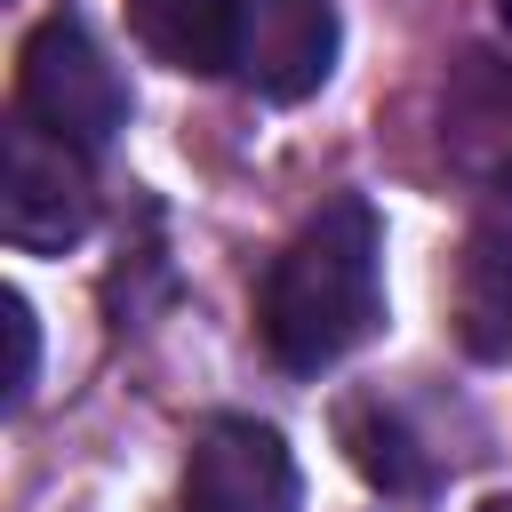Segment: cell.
<instances>
[{
  "label": "cell",
  "instance_id": "obj_1",
  "mask_svg": "<svg viewBox=\"0 0 512 512\" xmlns=\"http://www.w3.org/2000/svg\"><path fill=\"white\" fill-rule=\"evenodd\" d=\"M384 320V232L368 200H328L264 272L256 328L288 376H320Z\"/></svg>",
  "mask_w": 512,
  "mask_h": 512
},
{
  "label": "cell",
  "instance_id": "obj_2",
  "mask_svg": "<svg viewBox=\"0 0 512 512\" xmlns=\"http://www.w3.org/2000/svg\"><path fill=\"white\" fill-rule=\"evenodd\" d=\"M16 112L40 120L48 136L96 152L128 128V88L112 72V56L96 48V32L80 16H48L32 24L24 56H16Z\"/></svg>",
  "mask_w": 512,
  "mask_h": 512
},
{
  "label": "cell",
  "instance_id": "obj_3",
  "mask_svg": "<svg viewBox=\"0 0 512 512\" xmlns=\"http://www.w3.org/2000/svg\"><path fill=\"white\" fill-rule=\"evenodd\" d=\"M88 224H96V184H88L80 144H64V136H48L40 120L16 112L8 152H0V232H8V248L48 256V248H72Z\"/></svg>",
  "mask_w": 512,
  "mask_h": 512
},
{
  "label": "cell",
  "instance_id": "obj_4",
  "mask_svg": "<svg viewBox=\"0 0 512 512\" xmlns=\"http://www.w3.org/2000/svg\"><path fill=\"white\" fill-rule=\"evenodd\" d=\"M304 480L272 424L256 416H208L184 456V512H296Z\"/></svg>",
  "mask_w": 512,
  "mask_h": 512
},
{
  "label": "cell",
  "instance_id": "obj_5",
  "mask_svg": "<svg viewBox=\"0 0 512 512\" xmlns=\"http://www.w3.org/2000/svg\"><path fill=\"white\" fill-rule=\"evenodd\" d=\"M232 72L272 104H304L336 72V0H248Z\"/></svg>",
  "mask_w": 512,
  "mask_h": 512
},
{
  "label": "cell",
  "instance_id": "obj_6",
  "mask_svg": "<svg viewBox=\"0 0 512 512\" xmlns=\"http://www.w3.org/2000/svg\"><path fill=\"white\" fill-rule=\"evenodd\" d=\"M456 336H464V352H480V360H512V192L464 232Z\"/></svg>",
  "mask_w": 512,
  "mask_h": 512
},
{
  "label": "cell",
  "instance_id": "obj_7",
  "mask_svg": "<svg viewBox=\"0 0 512 512\" xmlns=\"http://www.w3.org/2000/svg\"><path fill=\"white\" fill-rule=\"evenodd\" d=\"M128 24H136V40H144L168 72L216 80V72L240 64L248 0H128Z\"/></svg>",
  "mask_w": 512,
  "mask_h": 512
},
{
  "label": "cell",
  "instance_id": "obj_8",
  "mask_svg": "<svg viewBox=\"0 0 512 512\" xmlns=\"http://www.w3.org/2000/svg\"><path fill=\"white\" fill-rule=\"evenodd\" d=\"M344 448L376 488H424V456L408 448V432L384 408H344Z\"/></svg>",
  "mask_w": 512,
  "mask_h": 512
},
{
  "label": "cell",
  "instance_id": "obj_9",
  "mask_svg": "<svg viewBox=\"0 0 512 512\" xmlns=\"http://www.w3.org/2000/svg\"><path fill=\"white\" fill-rule=\"evenodd\" d=\"M0 336H8V376L0 384H8V408H24L32 400V376H40V320H32V304L16 288L0 296Z\"/></svg>",
  "mask_w": 512,
  "mask_h": 512
},
{
  "label": "cell",
  "instance_id": "obj_10",
  "mask_svg": "<svg viewBox=\"0 0 512 512\" xmlns=\"http://www.w3.org/2000/svg\"><path fill=\"white\" fill-rule=\"evenodd\" d=\"M480 512H512V496H488V504H480Z\"/></svg>",
  "mask_w": 512,
  "mask_h": 512
},
{
  "label": "cell",
  "instance_id": "obj_11",
  "mask_svg": "<svg viewBox=\"0 0 512 512\" xmlns=\"http://www.w3.org/2000/svg\"><path fill=\"white\" fill-rule=\"evenodd\" d=\"M504 24H512V0H504Z\"/></svg>",
  "mask_w": 512,
  "mask_h": 512
}]
</instances>
